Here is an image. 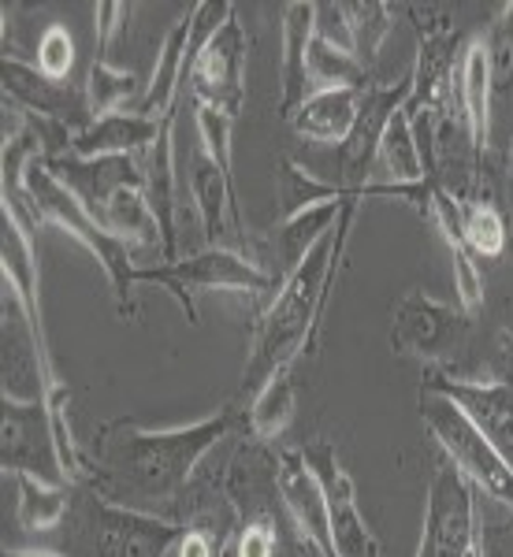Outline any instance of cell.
I'll use <instances>...</instances> for the list:
<instances>
[{
  "label": "cell",
  "mask_w": 513,
  "mask_h": 557,
  "mask_svg": "<svg viewBox=\"0 0 513 557\" xmlns=\"http://www.w3.org/2000/svg\"><path fill=\"white\" fill-rule=\"evenodd\" d=\"M279 550V532L272 517H254L242 524L235 557H276Z\"/></svg>",
  "instance_id": "38"
},
{
  "label": "cell",
  "mask_w": 513,
  "mask_h": 557,
  "mask_svg": "<svg viewBox=\"0 0 513 557\" xmlns=\"http://www.w3.org/2000/svg\"><path fill=\"white\" fill-rule=\"evenodd\" d=\"M417 412L431 431V438L439 443V450L447 454V461L473 483V491H484L488 498L513 509V469L502 461V454L494 450L488 438L476 431L473 420L450 398L425 391V386H420Z\"/></svg>",
  "instance_id": "6"
},
{
  "label": "cell",
  "mask_w": 513,
  "mask_h": 557,
  "mask_svg": "<svg viewBox=\"0 0 513 557\" xmlns=\"http://www.w3.org/2000/svg\"><path fill=\"white\" fill-rule=\"evenodd\" d=\"M431 223L439 227L447 249H450V264H454V290H457V305H462L469 317L484 309V272L476 264V257L469 253L462 238V209H457V197H450L443 186L436 183V194H431Z\"/></svg>",
  "instance_id": "21"
},
{
  "label": "cell",
  "mask_w": 513,
  "mask_h": 557,
  "mask_svg": "<svg viewBox=\"0 0 513 557\" xmlns=\"http://www.w3.org/2000/svg\"><path fill=\"white\" fill-rule=\"evenodd\" d=\"M484 45H488L491 89L494 94H513V0L499 4Z\"/></svg>",
  "instance_id": "33"
},
{
  "label": "cell",
  "mask_w": 513,
  "mask_h": 557,
  "mask_svg": "<svg viewBox=\"0 0 513 557\" xmlns=\"http://www.w3.org/2000/svg\"><path fill=\"white\" fill-rule=\"evenodd\" d=\"M309 83L317 89H365L372 78L368 71L357 64L354 52H342L335 45H328L323 38L313 34V45H309Z\"/></svg>",
  "instance_id": "30"
},
{
  "label": "cell",
  "mask_w": 513,
  "mask_h": 557,
  "mask_svg": "<svg viewBox=\"0 0 513 557\" xmlns=\"http://www.w3.org/2000/svg\"><path fill=\"white\" fill-rule=\"evenodd\" d=\"M0 78H4V101L20 108L23 115L60 123V127L75 131V134L94 123L89 101H86V86L52 83V78H45L34 64H23L15 52H4V60H0Z\"/></svg>",
  "instance_id": "12"
},
{
  "label": "cell",
  "mask_w": 513,
  "mask_h": 557,
  "mask_svg": "<svg viewBox=\"0 0 513 557\" xmlns=\"http://www.w3.org/2000/svg\"><path fill=\"white\" fill-rule=\"evenodd\" d=\"M457 209H462V238L476 260L506 257L510 227H506V215H502L499 201H494L491 194H480V186H476L465 201H457Z\"/></svg>",
  "instance_id": "26"
},
{
  "label": "cell",
  "mask_w": 513,
  "mask_h": 557,
  "mask_svg": "<svg viewBox=\"0 0 513 557\" xmlns=\"http://www.w3.org/2000/svg\"><path fill=\"white\" fill-rule=\"evenodd\" d=\"M4 557H68L60 550H20V546H4Z\"/></svg>",
  "instance_id": "39"
},
{
  "label": "cell",
  "mask_w": 513,
  "mask_h": 557,
  "mask_svg": "<svg viewBox=\"0 0 513 557\" xmlns=\"http://www.w3.org/2000/svg\"><path fill=\"white\" fill-rule=\"evenodd\" d=\"M317 34V4L313 0H291L283 8V101L279 115L291 123V115L309 101V45Z\"/></svg>",
  "instance_id": "17"
},
{
  "label": "cell",
  "mask_w": 513,
  "mask_h": 557,
  "mask_svg": "<svg viewBox=\"0 0 513 557\" xmlns=\"http://www.w3.org/2000/svg\"><path fill=\"white\" fill-rule=\"evenodd\" d=\"M302 454H305V465H309L320 483L335 554L339 557H380V539L372 535V528H368V520L362 513L354 475L342 465L339 446L331 443V438H317V443L302 446Z\"/></svg>",
  "instance_id": "9"
},
{
  "label": "cell",
  "mask_w": 513,
  "mask_h": 557,
  "mask_svg": "<svg viewBox=\"0 0 513 557\" xmlns=\"http://www.w3.org/2000/svg\"><path fill=\"white\" fill-rule=\"evenodd\" d=\"M138 283H157L160 290H168L171 298L179 301V309L186 312V320L197 323L194 294H205V290L265 294V290H272V286H276V275L249 253L205 246L201 253L179 257V260H171V264L138 268ZM276 290H279V286H276Z\"/></svg>",
  "instance_id": "5"
},
{
  "label": "cell",
  "mask_w": 513,
  "mask_h": 557,
  "mask_svg": "<svg viewBox=\"0 0 513 557\" xmlns=\"http://www.w3.org/2000/svg\"><path fill=\"white\" fill-rule=\"evenodd\" d=\"M239 412L223 409L186 428L149 431L134 420H115L101 431L94 457H86V487L115 506L152 513L179 502L191 487L197 465L231 435Z\"/></svg>",
  "instance_id": "1"
},
{
  "label": "cell",
  "mask_w": 513,
  "mask_h": 557,
  "mask_svg": "<svg viewBox=\"0 0 513 557\" xmlns=\"http://www.w3.org/2000/svg\"><path fill=\"white\" fill-rule=\"evenodd\" d=\"M134 12V4H120V0H105L94 8V23H97V45H94V60L112 64V49L120 45V34L127 26Z\"/></svg>",
  "instance_id": "36"
},
{
  "label": "cell",
  "mask_w": 513,
  "mask_h": 557,
  "mask_svg": "<svg viewBox=\"0 0 513 557\" xmlns=\"http://www.w3.org/2000/svg\"><path fill=\"white\" fill-rule=\"evenodd\" d=\"M425 391H436L454 401L476 431L502 454L513 469V383L510 380H454V375H428Z\"/></svg>",
  "instance_id": "13"
},
{
  "label": "cell",
  "mask_w": 513,
  "mask_h": 557,
  "mask_svg": "<svg viewBox=\"0 0 513 557\" xmlns=\"http://www.w3.org/2000/svg\"><path fill=\"white\" fill-rule=\"evenodd\" d=\"M60 528H64L60 554L68 557H168L183 535L175 520L115 506L86 483H75L71 509Z\"/></svg>",
  "instance_id": "4"
},
{
  "label": "cell",
  "mask_w": 513,
  "mask_h": 557,
  "mask_svg": "<svg viewBox=\"0 0 513 557\" xmlns=\"http://www.w3.org/2000/svg\"><path fill=\"white\" fill-rule=\"evenodd\" d=\"M294 409H298V391H294V364H291V368H279L272 380L249 398V412H246L249 438L272 443V438H279L291 428Z\"/></svg>",
  "instance_id": "25"
},
{
  "label": "cell",
  "mask_w": 513,
  "mask_h": 557,
  "mask_svg": "<svg viewBox=\"0 0 513 557\" xmlns=\"http://www.w3.org/2000/svg\"><path fill=\"white\" fill-rule=\"evenodd\" d=\"M171 120V115H168ZM164 123L146 120L138 112H112L94 120L86 131L71 138V157L97 160V157H134L138 149H149L160 138Z\"/></svg>",
  "instance_id": "19"
},
{
  "label": "cell",
  "mask_w": 513,
  "mask_h": 557,
  "mask_svg": "<svg viewBox=\"0 0 513 557\" xmlns=\"http://www.w3.org/2000/svg\"><path fill=\"white\" fill-rule=\"evenodd\" d=\"M317 38L335 45L342 52H354V30H350L346 0H320L317 4Z\"/></svg>",
  "instance_id": "37"
},
{
  "label": "cell",
  "mask_w": 513,
  "mask_h": 557,
  "mask_svg": "<svg viewBox=\"0 0 513 557\" xmlns=\"http://www.w3.org/2000/svg\"><path fill=\"white\" fill-rule=\"evenodd\" d=\"M372 175H383L387 186H413L428 178L425 160H420V149H417V134H413V115L406 104L387 123L380 149H376Z\"/></svg>",
  "instance_id": "24"
},
{
  "label": "cell",
  "mask_w": 513,
  "mask_h": 557,
  "mask_svg": "<svg viewBox=\"0 0 513 557\" xmlns=\"http://www.w3.org/2000/svg\"><path fill=\"white\" fill-rule=\"evenodd\" d=\"M506 168H510V178H513V138H510V149H506Z\"/></svg>",
  "instance_id": "40"
},
{
  "label": "cell",
  "mask_w": 513,
  "mask_h": 557,
  "mask_svg": "<svg viewBox=\"0 0 513 557\" xmlns=\"http://www.w3.org/2000/svg\"><path fill=\"white\" fill-rule=\"evenodd\" d=\"M191 197L194 209L201 215V231L209 246L231 249L228 238L235 235L242 249V215L235 201V175H228L220 164L205 152V146L197 141L191 152Z\"/></svg>",
  "instance_id": "15"
},
{
  "label": "cell",
  "mask_w": 513,
  "mask_h": 557,
  "mask_svg": "<svg viewBox=\"0 0 513 557\" xmlns=\"http://www.w3.org/2000/svg\"><path fill=\"white\" fill-rule=\"evenodd\" d=\"M15 517L26 532H52V528L64 524L71 509V494L75 483H41L34 475H15Z\"/></svg>",
  "instance_id": "27"
},
{
  "label": "cell",
  "mask_w": 513,
  "mask_h": 557,
  "mask_svg": "<svg viewBox=\"0 0 513 557\" xmlns=\"http://www.w3.org/2000/svg\"><path fill=\"white\" fill-rule=\"evenodd\" d=\"M45 78H52V83H64L71 75V67H75V41H71L68 26L64 23H49L41 30L38 38V64Z\"/></svg>",
  "instance_id": "35"
},
{
  "label": "cell",
  "mask_w": 513,
  "mask_h": 557,
  "mask_svg": "<svg viewBox=\"0 0 513 557\" xmlns=\"http://www.w3.org/2000/svg\"><path fill=\"white\" fill-rule=\"evenodd\" d=\"M142 97H146V89H142L134 71H120L112 64H101V60L89 64L86 101H89V115H94V120L112 115V112H134Z\"/></svg>",
  "instance_id": "29"
},
{
  "label": "cell",
  "mask_w": 513,
  "mask_h": 557,
  "mask_svg": "<svg viewBox=\"0 0 513 557\" xmlns=\"http://www.w3.org/2000/svg\"><path fill=\"white\" fill-rule=\"evenodd\" d=\"M417 557H476V491L450 461L431 472Z\"/></svg>",
  "instance_id": "8"
},
{
  "label": "cell",
  "mask_w": 513,
  "mask_h": 557,
  "mask_svg": "<svg viewBox=\"0 0 513 557\" xmlns=\"http://www.w3.org/2000/svg\"><path fill=\"white\" fill-rule=\"evenodd\" d=\"M510 528H513V520H510Z\"/></svg>",
  "instance_id": "41"
},
{
  "label": "cell",
  "mask_w": 513,
  "mask_h": 557,
  "mask_svg": "<svg viewBox=\"0 0 513 557\" xmlns=\"http://www.w3.org/2000/svg\"><path fill=\"white\" fill-rule=\"evenodd\" d=\"M0 469L4 475H34L41 483H68L60 461L57 428L45 401H4L0 428Z\"/></svg>",
  "instance_id": "10"
},
{
  "label": "cell",
  "mask_w": 513,
  "mask_h": 557,
  "mask_svg": "<svg viewBox=\"0 0 513 557\" xmlns=\"http://www.w3.org/2000/svg\"><path fill=\"white\" fill-rule=\"evenodd\" d=\"M357 108H362V89H313L309 101L291 115V127L313 146H346L354 134Z\"/></svg>",
  "instance_id": "20"
},
{
  "label": "cell",
  "mask_w": 513,
  "mask_h": 557,
  "mask_svg": "<svg viewBox=\"0 0 513 557\" xmlns=\"http://www.w3.org/2000/svg\"><path fill=\"white\" fill-rule=\"evenodd\" d=\"M186 49H191V12L179 23H171V30L164 34V45L157 52V67H152V78L146 83V97H142L134 112L157 123L175 115L179 89L186 83Z\"/></svg>",
  "instance_id": "22"
},
{
  "label": "cell",
  "mask_w": 513,
  "mask_h": 557,
  "mask_svg": "<svg viewBox=\"0 0 513 557\" xmlns=\"http://www.w3.org/2000/svg\"><path fill=\"white\" fill-rule=\"evenodd\" d=\"M197 108V141L205 146V152L223 168L228 175H235V149H231V131H235V120L216 108H205V104H194Z\"/></svg>",
  "instance_id": "34"
},
{
  "label": "cell",
  "mask_w": 513,
  "mask_h": 557,
  "mask_svg": "<svg viewBox=\"0 0 513 557\" xmlns=\"http://www.w3.org/2000/svg\"><path fill=\"white\" fill-rule=\"evenodd\" d=\"M357 205L362 201H346L335 227L279 283L272 305H268L265 317L257 323L254 354H249L246 372H242V398H254L279 368L298 364V357L309 349L323 301H328V286L339 272L342 249H346V235H350V223H354Z\"/></svg>",
  "instance_id": "2"
},
{
  "label": "cell",
  "mask_w": 513,
  "mask_h": 557,
  "mask_svg": "<svg viewBox=\"0 0 513 557\" xmlns=\"http://www.w3.org/2000/svg\"><path fill=\"white\" fill-rule=\"evenodd\" d=\"M231 535V509L216 513V502L197 506L175 543V557H220Z\"/></svg>",
  "instance_id": "31"
},
{
  "label": "cell",
  "mask_w": 513,
  "mask_h": 557,
  "mask_svg": "<svg viewBox=\"0 0 513 557\" xmlns=\"http://www.w3.org/2000/svg\"><path fill=\"white\" fill-rule=\"evenodd\" d=\"M491 67H488V45L484 38L465 41L462 52V67H457V115L465 123V134H469V146H473V160L480 172L484 160H488L491 149Z\"/></svg>",
  "instance_id": "16"
},
{
  "label": "cell",
  "mask_w": 513,
  "mask_h": 557,
  "mask_svg": "<svg viewBox=\"0 0 513 557\" xmlns=\"http://www.w3.org/2000/svg\"><path fill=\"white\" fill-rule=\"evenodd\" d=\"M0 272H4V286H12V290L23 298L34 327L45 331L41 272H38V253H34V235L8 209H4V227H0Z\"/></svg>",
  "instance_id": "23"
},
{
  "label": "cell",
  "mask_w": 513,
  "mask_h": 557,
  "mask_svg": "<svg viewBox=\"0 0 513 557\" xmlns=\"http://www.w3.org/2000/svg\"><path fill=\"white\" fill-rule=\"evenodd\" d=\"M350 4V0H346ZM350 30H354V57L365 71L376 64L387 34L394 30V8L383 0H365V4H350Z\"/></svg>",
  "instance_id": "32"
},
{
  "label": "cell",
  "mask_w": 513,
  "mask_h": 557,
  "mask_svg": "<svg viewBox=\"0 0 513 557\" xmlns=\"http://www.w3.org/2000/svg\"><path fill=\"white\" fill-rule=\"evenodd\" d=\"M4 209L23 223L26 231H38V227H57L64 231L86 249L94 253L97 264L105 268L108 283H112L115 305H120L123 317L134 312V283H138V264H134V249L123 238L108 235L101 223L94 220L83 201L60 183L57 175L49 172L41 157L30 160L26 168L23 183H4Z\"/></svg>",
  "instance_id": "3"
},
{
  "label": "cell",
  "mask_w": 513,
  "mask_h": 557,
  "mask_svg": "<svg viewBox=\"0 0 513 557\" xmlns=\"http://www.w3.org/2000/svg\"><path fill=\"white\" fill-rule=\"evenodd\" d=\"M276 183H279V220H294V215L317 209V205H328V201H350L331 178L309 172V168H302L298 160H291V157L279 160Z\"/></svg>",
  "instance_id": "28"
},
{
  "label": "cell",
  "mask_w": 513,
  "mask_h": 557,
  "mask_svg": "<svg viewBox=\"0 0 513 557\" xmlns=\"http://www.w3.org/2000/svg\"><path fill=\"white\" fill-rule=\"evenodd\" d=\"M246 60H249V34L235 15L220 26V34L197 52L191 67V97L194 104L216 108V112L239 120L246 104Z\"/></svg>",
  "instance_id": "11"
},
{
  "label": "cell",
  "mask_w": 513,
  "mask_h": 557,
  "mask_svg": "<svg viewBox=\"0 0 513 557\" xmlns=\"http://www.w3.org/2000/svg\"><path fill=\"white\" fill-rule=\"evenodd\" d=\"M276 491L286 506V517L294 520L298 535L317 550V557H339L331 543L328 509H323V494L313 469L305 465L302 450H283L276 457Z\"/></svg>",
  "instance_id": "14"
},
{
  "label": "cell",
  "mask_w": 513,
  "mask_h": 557,
  "mask_svg": "<svg viewBox=\"0 0 513 557\" xmlns=\"http://www.w3.org/2000/svg\"><path fill=\"white\" fill-rule=\"evenodd\" d=\"M473 317L462 305H447L425 290H406L391 312L394 354L425 364H450L469 346Z\"/></svg>",
  "instance_id": "7"
},
{
  "label": "cell",
  "mask_w": 513,
  "mask_h": 557,
  "mask_svg": "<svg viewBox=\"0 0 513 557\" xmlns=\"http://www.w3.org/2000/svg\"><path fill=\"white\" fill-rule=\"evenodd\" d=\"M146 194H149V209L157 215L160 227V257L164 264L179 260V238H175V186H179V172H175V115L164 120L160 127V138L149 146V160H146Z\"/></svg>",
  "instance_id": "18"
}]
</instances>
